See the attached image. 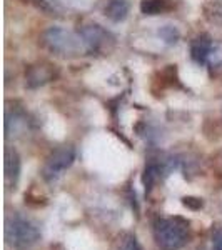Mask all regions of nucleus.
Wrapping results in <instances>:
<instances>
[{"label":"nucleus","mask_w":222,"mask_h":250,"mask_svg":"<svg viewBox=\"0 0 222 250\" xmlns=\"http://www.w3.org/2000/svg\"><path fill=\"white\" fill-rule=\"evenodd\" d=\"M187 225L180 219H159L154 225V239L160 250H180L187 244Z\"/></svg>","instance_id":"nucleus-1"},{"label":"nucleus","mask_w":222,"mask_h":250,"mask_svg":"<svg viewBox=\"0 0 222 250\" xmlns=\"http://www.w3.org/2000/svg\"><path fill=\"white\" fill-rule=\"evenodd\" d=\"M5 239L10 247L17 250H27L37 244L40 233L30 220L20 215H12L5 225Z\"/></svg>","instance_id":"nucleus-2"},{"label":"nucleus","mask_w":222,"mask_h":250,"mask_svg":"<svg viewBox=\"0 0 222 250\" xmlns=\"http://www.w3.org/2000/svg\"><path fill=\"white\" fill-rule=\"evenodd\" d=\"M45 43L54 52H59L62 55L79 54L82 50H87L82 35H75L64 29H57V27H52L45 32Z\"/></svg>","instance_id":"nucleus-3"},{"label":"nucleus","mask_w":222,"mask_h":250,"mask_svg":"<svg viewBox=\"0 0 222 250\" xmlns=\"http://www.w3.org/2000/svg\"><path fill=\"white\" fill-rule=\"evenodd\" d=\"M75 159V152L72 147L68 145H64V147L57 148L50 157H48L45 167H44V177L47 180H52L55 177H59L66 168H68L72 165Z\"/></svg>","instance_id":"nucleus-4"},{"label":"nucleus","mask_w":222,"mask_h":250,"mask_svg":"<svg viewBox=\"0 0 222 250\" xmlns=\"http://www.w3.org/2000/svg\"><path fill=\"white\" fill-rule=\"evenodd\" d=\"M80 35H82L89 52H97L99 48H102L104 45H106V40L109 37V35L100 29L99 25L86 27V29H82V32H80Z\"/></svg>","instance_id":"nucleus-5"},{"label":"nucleus","mask_w":222,"mask_h":250,"mask_svg":"<svg viewBox=\"0 0 222 250\" xmlns=\"http://www.w3.org/2000/svg\"><path fill=\"white\" fill-rule=\"evenodd\" d=\"M20 173V159L17 152L7 148L5 150V180L9 184V187H14L19 180Z\"/></svg>","instance_id":"nucleus-6"},{"label":"nucleus","mask_w":222,"mask_h":250,"mask_svg":"<svg viewBox=\"0 0 222 250\" xmlns=\"http://www.w3.org/2000/svg\"><path fill=\"white\" fill-rule=\"evenodd\" d=\"M211 48H212V42L207 35H200L192 42L191 45V54L192 59L196 60L197 63H204L207 60L209 54H211Z\"/></svg>","instance_id":"nucleus-7"},{"label":"nucleus","mask_w":222,"mask_h":250,"mask_svg":"<svg viewBox=\"0 0 222 250\" xmlns=\"http://www.w3.org/2000/svg\"><path fill=\"white\" fill-rule=\"evenodd\" d=\"M104 12H106V17L114 20V22H120L129 14V2L127 0H107Z\"/></svg>","instance_id":"nucleus-8"},{"label":"nucleus","mask_w":222,"mask_h":250,"mask_svg":"<svg viewBox=\"0 0 222 250\" xmlns=\"http://www.w3.org/2000/svg\"><path fill=\"white\" fill-rule=\"evenodd\" d=\"M50 77H52V74L50 72H45V67H35V68H32L29 74V85L30 87L42 85V83H45Z\"/></svg>","instance_id":"nucleus-9"},{"label":"nucleus","mask_w":222,"mask_h":250,"mask_svg":"<svg viewBox=\"0 0 222 250\" xmlns=\"http://www.w3.org/2000/svg\"><path fill=\"white\" fill-rule=\"evenodd\" d=\"M162 9H164L162 0H142V3H140V10L145 15H157Z\"/></svg>","instance_id":"nucleus-10"},{"label":"nucleus","mask_w":222,"mask_h":250,"mask_svg":"<svg viewBox=\"0 0 222 250\" xmlns=\"http://www.w3.org/2000/svg\"><path fill=\"white\" fill-rule=\"evenodd\" d=\"M160 35H162L169 43H172L177 40V30L174 29V27H165V29L160 30Z\"/></svg>","instance_id":"nucleus-11"},{"label":"nucleus","mask_w":222,"mask_h":250,"mask_svg":"<svg viewBox=\"0 0 222 250\" xmlns=\"http://www.w3.org/2000/svg\"><path fill=\"white\" fill-rule=\"evenodd\" d=\"M182 204L185 205V207L192 208V210H197V208L202 207V200H200V199H194V197H184Z\"/></svg>","instance_id":"nucleus-12"},{"label":"nucleus","mask_w":222,"mask_h":250,"mask_svg":"<svg viewBox=\"0 0 222 250\" xmlns=\"http://www.w3.org/2000/svg\"><path fill=\"white\" fill-rule=\"evenodd\" d=\"M124 250H140V247L137 245L135 239H129L126 242V245H124Z\"/></svg>","instance_id":"nucleus-13"},{"label":"nucleus","mask_w":222,"mask_h":250,"mask_svg":"<svg viewBox=\"0 0 222 250\" xmlns=\"http://www.w3.org/2000/svg\"><path fill=\"white\" fill-rule=\"evenodd\" d=\"M216 250H222V235L216 240Z\"/></svg>","instance_id":"nucleus-14"}]
</instances>
